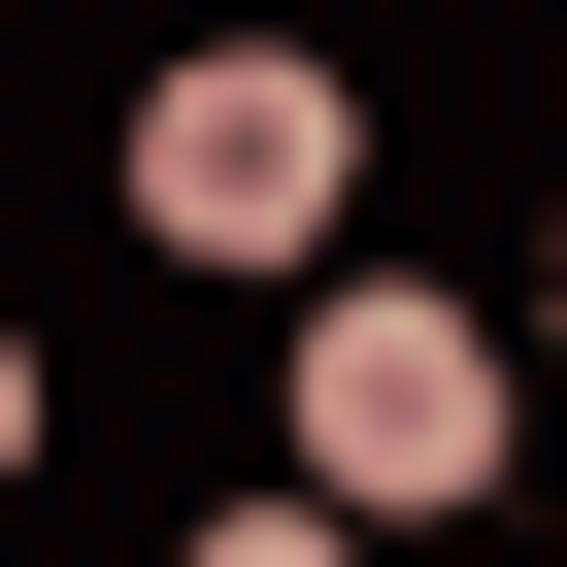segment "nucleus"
<instances>
[{
	"instance_id": "obj_3",
	"label": "nucleus",
	"mask_w": 567,
	"mask_h": 567,
	"mask_svg": "<svg viewBox=\"0 0 567 567\" xmlns=\"http://www.w3.org/2000/svg\"><path fill=\"white\" fill-rule=\"evenodd\" d=\"M200 567H368V501H267V534H200Z\"/></svg>"
},
{
	"instance_id": "obj_2",
	"label": "nucleus",
	"mask_w": 567,
	"mask_h": 567,
	"mask_svg": "<svg viewBox=\"0 0 567 567\" xmlns=\"http://www.w3.org/2000/svg\"><path fill=\"white\" fill-rule=\"evenodd\" d=\"M334 200H368V101H334L301 34H200V68L134 101V234H167V267H301Z\"/></svg>"
},
{
	"instance_id": "obj_1",
	"label": "nucleus",
	"mask_w": 567,
	"mask_h": 567,
	"mask_svg": "<svg viewBox=\"0 0 567 567\" xmlns=\"http://www.w3.org/2000/svg\"><path fill=\"white\" fill-rule=\"evenodd\" d=\"M501 434H534V368L467 334V301H301V501H368V534H434V501H501Z\"/></svg>"
}]
</instances>
